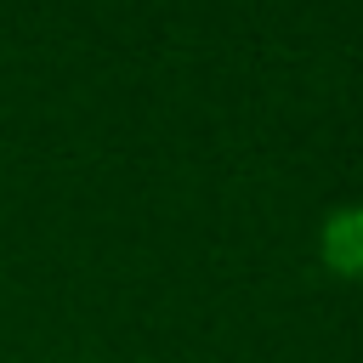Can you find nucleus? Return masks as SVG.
I'll return each instance as SVG.
<instances>
[{"mask_svg":"<svg viewBox=\"0 0 363 363\" xmlns=\"http://www.w3.org/2000/svg\"><path fill=\"white\" fill-rule=\"evenodd\" d=\"M318 261L335 278H363V204H335L318 227Z\"/></svg>","mask_w":363,"mask_h":363,"instance_id":"obj_1","label":"nucleus"}]
</instances>
